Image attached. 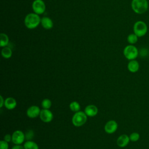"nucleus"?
Listing matches in <instances>:
<instances>
[{"label": "nucleus", "mask_w": 149, "mask_h": 149, "mask_svg": "<svg viewBox=\"0 0 149 149\" xmlns=\"http://www.w3.org/2000/svg\"><path fill=\"white\" fill-rule=\"evenodd\" d=\"M42 27L46 30L51 29L53 27V22L48 17H43L41 19V23Z\"/></svg>", "instance_id": "nucleus-15"}, {"label": "nucleus", "mask_w": 149, "mask_h": 149, "mask_svg": "<svg viewBox=\"0 0 149 149\" xmlns=\"http://www.w3.org/2000/svg\"><path fill=\"white\" fill-rule=\"evenodd\" d=\"M41 19L39 15L35 13H30L25 16L24 23L27 29H34L41 23Z\"/></svg>", "instance_id": "nucleus-2"}, {"label": "nucleus", "mask_w": 149, "mask_h": 149, "mask_svg": "<svg viewBox=\"0 0 149 149\" xmlns=\"http://www.w3.org/2000/svg\"><path fill=\"white\" fill-rule=\"evenodd\" d=\"M118 123L114 120L108 121L104 126V130L108 134H113L118 129Z\"/></svg>", "instance_id": "nucleus-9"}, {"label": "nucleus", "mask_w": 149, "mask_h": 149, "mask_svg": "<svg viewBox=\"0 0 149 149\" xmlns=\"http://www.w3.org/2000/svg\"><path fill=\"white\" fill-rule=\"evenodd\" d=\"M17 102L13 97H8L5 100L4 107L9 110H12L16 108Z\"/></svg>", "instance_id": "nucleus-14"}, {"label": "nucleus", "mask_w": 149, "mask_h": 149, "mask_svg": "<svg viewBox=\"0 0 149 149\" xmlns=\"http://www.w3.org/2000/svg\"><path fill=\"white\" fill-rule=\"evenodd\" d=\"M32 9L34 13L41 15L45 12L46 9L45 2L42 0H34L32 3Z\"/></svg>", "instance_id": "nucleus-6"}, {"label": "nucleus", "mask_w": 149, "mask_h": 149, "mask_svg": "<svg viewBox=\"0 0 149 149\" xmlns=\"http://www.w3.org/2000/svg\"><path fill=\"white\" fill-rule=\"evenodd\" d=\"M84 112L88 117H93L97 115L98 112V108L94 105H88L86 107Z\"/></svg>", "instance_id": "nucleus-12"}, {"label": "nucleus", "mask_w": 149, "mask_h": 149, "mask_svg": "<svg viewBox=\"0 0 149 149\" xmlns=\"http://www.w3.org/2000/svg\"><path fill=\"white\" fill-rule=\"evenodd\" d=\"M3 140L6 142L9 143L10 141H12V135H10V134H6V135L4 136Z\"/></svg>", "instance_id": "nucleus-26"}, {"label": "nucleus", "mask_w": 149, "mask_h": 149, "mask_svg": "<svg viewBox=\"0 0 149 149\" xmlns=\"http://www.w3.org/2000/svg\"><path fill=\"white\" fill-rule=\"evenodd\" d=\"M140 134L137 132H133L129 135L130 140L132 142H136L140 139Z\"/></svg>", "instance_id": "nucleus-22"}, {"label": "nucleus", "mask_w": 149, "mask_h": 149, "mask_svg": "<svg viewBox=\"0 0 149 149\" xmlns=\"http://www.w3.org/2000/svg\"><path fill=\"white\" fill-rule=\"evenodd\" d=\"M132 10L136 14L142 15L145 13L148 9L147 0H132L131 2Z\"/></svg>", "instance_id": "nucleus-1"}, {"label": "nucleus", "mask_w": 149, "mask_h": 149, "mask_svg": "<svg viewBox=\"0 0 149 149\" xmlns=\"http://www.w3.org/2000/svg\"><path fill=\"white\" fill-rule=\"evenodd\" d=\"M130 141L129 136L123 134L118 137L116 140V144L120 148H124L128 145Z\"/></svg>", "instance_id": "nucleus-11"}, {"label": "nucleus", "mask_w": 149, "mask_h": 149, "mask_svg": "<svg viewBox=\"0 0 149 149\" xmlns=\"http://www.w3.org/2000/svg\"><path fill=\"white\" fill-rule=\"evenodd\" d=\"M25 137H26V139L27 140H31V139L32 138H33L34 137V132L33 130H28L26 134H25Z\"/></svg>", "instance_id": "nucleus-24"}, {"label": "nucleus", "mask_w": 149, "mask_h": 149, "mask_svg": "<svg viewBox=\"0 0 149 149\" xmlns=\"http://www.w3.org/2000/svg\"><path fill=\"white\" fill-rule=\"evenodd\" d=\"M87 116L83 111H78L74 113L72 118V124L76 127H80L86 123Z\"/></svg>", "instance_id": "nucleus-5"}, {"label": "nucleus", "mask_w": 149, "mask_h": 149, "mask_svg": "<svg viewBox=\"0 0 149 149\" xmlns=\"http://www.w3.org/2000/svg\"><path fill=\"white\" fill-rule=\"evenodd\" d=\"M41 112L40 108L37 105H31L26 111L27 116L31 119L36 118L40 116Z\"/></svg>", "instance_id": "nucleus-10"}, {"label": "nucleus", "mask_w": 149, "mask_h": 149, "mask_svg": "<svg viewBox=\"0 0 149 149\" xmlns=\"http://www.w3.org/2000/svg\"><path fill=\"white\" fill-rule=\"evenodd\" d=\"M69 108L72 111L76 112L80 111V105L77 101H72L69 104Z\"/></svg>", "instance_id": "nucleus-20"}, {"label": "nucleus", "mask_w": 149, "mask_h": 149, "mask_svg": "<svg viewBox=\"0 0 149 149\" xmlns=\"http://www.w3.org/2000/svg\"><path fill=\"white\" fill-rule=\"evenodd\" d=\"M0 101H1V103H0V108H2L4 106V104H5V100L3 99V97L2 95H0Z\"/></svg>", "instance_id": "nucleus-27"}, {"label": "nucleus", "mask_w": 149, "mask_h": 149, "mask_svg": "<svg viewBox=\"0 0 149 149\" xmlns=\"http://www.w3.org/2000/svg\"><path fill=\"white\" fill-rule=\"evenodd\" d=\"M133 31L139 37H144L148 31L147 24L144 21L137 20L133 24Z\"/></svg>", "instance_id": "nucleus-3"}, {"label": "nucleus", "mask_w": 149, "mask_h": 149, "mask_svg": "<svg viewBox=\"0 0 149 149\" xmlns=\"http://www.w3.org/2000/svg\"><path fill=\"white\" fill-rule=\"evenodd\" d=\"M9 39L7 34L5 33H2L0 34V47H6L9 43Z\"/></svg>", "instance_id": "nucleus-17"}, {"label": "nucleus", "mask_w": 149, "mask_h": 149, "mask_svg": "<svg viewBox=\"0 0 149 149\" xmlns=\"http://www.w3.org/2000/svg\"><path fill=\"white\" fill-rule=\"evenodd\" d=\"M40 119L45 123H49L51 122L53 119L54 115L52 112L47 109H42L41 110L40 114Z\"/></svg>", "instance_id": "nucleus-8"}, {"label": "nucleus", "mask_w": 149, "mask_h": 149, "mask_svg": "<svg viewBox=\"0 0 149 149\" xmlns=\"http://www.w3.org/2000/svg\"><path fill=\"white\" fill-rule=\"evenodd\" d=\"M138 39L139 37L134 33L129 34L127 37V41L129 44L132 45H134L137 43V42L138 41Z\"/></svg>", "instance_id": "nucleus-19"}, {"label": "nucleus", "mask_w": 149, "mask_h": 149, "mask_svg": "<svg viewBox=\"0 0 149 149\" xmlns=\"http://www.w3.org/2000/svg\"><path fill=\"white\" fill-rule=\"evenodd\" d=\"M23 147L24 149H39L38 144L32 140H27L24 143Z\"/></svg>", "instance_id": "nucleus-18"}, {"label": "nucleus", "mask_w": 149, "mask_h": 149, "mask_svg": "<svg viewBox=\"0 0 149 149\" xmlns=\"http://www.w3.org/2000/svg\"><path fill=\"white\" fill-rule=\"evenodd\" d=\"M25 139V134L22 130H15L12 134V142L15 145H21Z\"/></svg>", "instance_id": "nucleus-7"}, {"label": "nucleus", "mask_w": 149, "mask_h": 149, "mask_svg": "<svg viewBox=\"0 0 149 149\" xmlns=\"http://www.w3.org/2000/svg\"><path fill=\"white\" fill-rule=\"evenodd\" d=\"M148 51L146 48H141L139 51V54L142 56H146L148 55Z\"/></svg>", "instance_id": "nucleus-25"}, {"label": "nucleus", "mask_w": 149, "mask_h": 149, "mask_svg": "<svg viewBox=\"0 0 149 149\" xmlns=\"http://www.w3.org/2000/svg\"><path fill=\"white\" fill-rule=\"evenodd\" d=\"M124 56L129 61L136 59L139 55V51L134 45L129 44L126 45L123 51Z\"/></svg>", "instance_id": "nucleus-4"}, {"label": "nucleus", "mask_w": 149, "mask_h": 149, "mask_svg": "<svg viewBox=\"0 0 149 149\" xmlns=\"http://www.w3.org/2000/svg\"><path fill=\"white\" fill-rule=\"evenodd\" d=\"M127 67L128 70L130 72L134 73L139 71L140 68V64L137 60L133 59L129 61V62L127 63Z\"/></svg>", "instance_id": "nucleus-13"}, {"label": "nucleus", "mask_w": 149, "mask_h": 149, "mask_svg": "<svg viewBox=\"0 0 149 149\" xmlns=\"http://www.w3.org/2000/svg\"><path fill=\"white\" fill-rule=\"evenodd\" d=\"M2 56L5 59L10 58L12 55V51L9 47H3L1 50Z\"/></svg>", "instance_id": "nucleus-16"}, {"label": "nucleus", "mask_w": 149, "mask_h": 149, "mask_svg": "<svg viewBox=\"0 0 149 149\" xmlns=\"http://www.w3.org/2000/svg\"><path fill=\"white\" fill-rule=\"evenodd\" d=\"M51 101L48 98H45L41 102V107L43 109H49L51 107Z\"/></svg>", "instance_id": "nucleus-21"}, {"label": "nucleus", "mask_w": 149, "mask_h": 149, "mask_svg": "<svg viewBox=\"0 0 149 149\" xmlns=\"http://www.w3.org/2000/svg\"><path fill=\"white\" fill-rule=\"evenodd\" d=\"M11 149H24L23 146L22 145H15Z\"/></svg>", "instance_id": "nucleus-28"}, {"label": "nucleus", "mask_w": 149, "mask_h": 149, "mask_svg": "<svg viewBox=\"0 0 149 149\" xmlns=\"http://www.w3.org/2000/svg\"><path fill=\"white\" fill-rule=\"evenodd\" d=\"M0 149H9V143L4 140L0 141Z\"/></svg>", "instance_id": "nucleus-23"}]
</instances>
